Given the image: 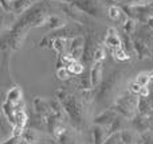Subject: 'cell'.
Listing matches in <instances>:
<instances>
[{"label":"cell","instance_id":"obj_1","mask_svg":"<svg viewBox=\"0 0 153 144\" xmlns=\"http://www.w3.org/2000/svg\"><path fill=\"white\" fill-rule=\"evenodd\" d=\"M61 1L69 3V4L76 7L83 13H89L91 16H100V8L95 0H61Z\"/></svg>","mask_w":153,"mask_h":144},{"label":"cell","instance_id":"obj_2","mask_svg":"<svg viewBox=\"0 0 153 144\" xmlns=\"http://www.w3.org/2000/svg\"><path fill=\"white\" fill-rule=\"evenodd\" d=\"M136 107V101H132V97L130 96H124L121 98H118L116 101V109L118 112H121L125 117L132 119L133 117V110Z\"/></svg>","mask_w":153,"mask_h":144},{"label":"cell","instance_id":"obj_3","mask_svg":"<svg viewBox=\"0 0 153 144\" xmlns=\"http://www.w3.org/2000/svg\"><path fill=\"white\" fill-rule=\"evenodd\" d=\"M59 7H61V10L63 11L67 16H70L74 22H78V23H86L87 22L86 15H85L82 11H79L76 7H74V5L69 4V3L61 1L59 3Z\"/></svg>","mask_w":153,"mask_h":144},{"label":"cell","instance_id":"obj_4","mask_svg":"<svg viewBox=\"0 0 153 144\" xmlns=\"http://www.w3.org/2000/svg\"><path fill=\"white\" fill-rule=\"evenodd\" d=\"M83 46H85V39L82 37H74L70 40L69 45V51L67 53L75 59V61H81L82 53H83Z\"/></svg>","mask_w":153,"mask_h":144},{"label":"cell","instance_id":"obj_5","mask_svg":"<svg viewBox=\"0 0 153 144\" xmlns=\"http://www.w3.org/2000/svg\"><path fill=\"white\" fill-rule=\"evenodd\" d=\"M103 43H105V46L109 47L110 50H113V48H116V47H121V37L118 35L116 28H113V27L108 28V35H106V38L103 39Z\"/></svg>","mask_w":153,"mask_h":144},{"label":"cell","instance_id":"obj_6","mask_svg":"<svg viewBox=\"0 0 153 144\" xmlns=\"http://www.w3.org/2000/svg\"><path fill=\"white\" fill-rule=\"evenodd\" d=\"M133 47H134V53L138 55L140 59H144V58H151V50H149L148 45L143 42L140 39H133Z\"/></svg>","mask_w":153,"mask_h":144},{"label":"cell","instance_id":"obj_7","mask_svg":"<svg viewBox=\"0 0 153 144\" xmlns=\"http://www.w3.org/2000/svg\"><path fill=\"white\" fill-rule=\"evenodd\" d=\"M102 80V62H95L90 69V84L97 86Z\"/></svg>","mask_w":153,"mask_h":144},{"label":"cell","instance_id":"obj_8","mask_svg":"<svg viewBox=\"0 0 153 144\" xmlns=\"http://www.w3.org/2000/svg\"><path fill=\"white\" fill-rule=\"evenodd\" d=\"M34 105H35V110L38 112V115L43 116V117H47V116L51 115V109L50 105L45 101V100L39 98V97H35L34 100Z\"/></svg>","mask_w":153,"mask_h":144},{"label":"cell","instance_id":"obj_9","mask_svg":"<svg viewBox=\"0 0 153 144\" xmlns=\"http://www.w3.org/2000/svg\"><path fill=\"white\" fill-rule=\"evenodd\" d=\"M51 43H53V47L59 53V55L67 54V51H69L70 39H65V38H56V39L51 40Z\"/></svg>","mask_w":153,"mask_h":144},{"label":"cell","instance_id":"obj_10","mask_svg":"<svg viewBox=\"0 0 153 144\" xmlns=\"http://www.w3.org/2000/svg\"><path fill=\"white\" fill-rule=\"evenodd\" d=\"M31 3L28 0H11V11L15 13H22L23 11H27Z\"/></svg>","mask_w":153,"mask_h":144},{"label":"cell","instance_id":"obj_11","mask_svg":"<svg viewBox=\"0 0 153 144\" xmlns=\"http://www.w3.org/2000/svg\"><path fill=\"white\" fill-rule=\"evenodd\" d=\"M116 120V112L113 109H109V110H105L101 116H98L95 119V124L100 125V124H109V123H113Z\"/></svg>","mask_w":153,"mask_h":144},{"label":"cell","instance_id":"obj_12","mask_svg":"<svg viewBox=\"0 0 153 144\" xmlns=\"http://www.w3.org/2000/svg\"><path fill=\"white\" fill-rule=\"evenodd\" d=\"M65 22L62 20L59 16H56V15H51V16H48L47 19H46V23H45V26L47 27V28H50V30H53V31H55V30H58V28H61L62 26H65Z\"/></svg>","mask_w":153,"mask_h":144},{"label":"cell","instance_id":"obj_13","mask_svg":"<svg viewBox=\"0 0 153 144\" xmlns=\"http://www.w3.org/2000/svg\"><path fill=\"white\" fill-rule=\"evenodd\" d=\"M22 100V89L19 86H13L8 90L7 93V101L11 104H15V102L20 101Z\"/></svg>","mask_w":153,"mask_h":144},{"label":"cell","instance_id":"obj_14","mask_svg":"<svg viewBox=\"0 0 153 144\" xmlns=\"http://www.w3.org/2000/svg\"><path fill=\"white\" fill-rule=\"evenodd\" d=\"M121 47L124 48V50L126 51L129 55L134 53V47H133V39L130 38L129 34H126V32H125V34L121 37Z\"/></svg>","mask_w":153,"mask_h":144},{"label":"cell","instance_id":"obj_15","mask_svg":"<svg viewBox=\"0 0 153 144\" xmlns=\"http://www.w3.org/2000/svg\"><path fill=\"white\" fill-rule=\"evenodd\" d=\"M27 121H28V117H27V113L24 112V110L15 112V125L13 127L24 129V127L27 125Z\"/></svg>","mask_w":153,"mask_h":144},{"label":"cell","instance_id":"obj_16","mask_svg":"<svg viewBox=\"0 0 153 144\" xmlns=\"http://www.w3.org/2000/svg\"><path fill=\"white\" fill-rule=\"evenodd\" d=\"M122 15H125V13L122 12V10H121L120 7H117V5H111V7H109V10H108V16L111 19V20L121 22Z\"/></svg>","mask_w":153,"mask_h":144},{"label":"cell","instance_id":"obj_17","mask_svg":"<svg viewBox=\"0 0 153 144\" xmlns=\"http://www.w3.org/2000/svg\"><path fill=\"white\" fill-rule=\"evenodd\" d=\"M110 51H111V54L114 55V58H116L117 61H128V59L130 58V55L122 47H116Z\"/></svg>","mask_w":153,"mask_h":144},{"label":"cell","instance_id":"obj_18","mask_svg":"<svg viewBox=\"0 0 153 144\" xmlns=\"http://www.w3.org/2000/svg\"><path fill=\"white\" fill-rule=\"evenodd\" d=\"M136 82L140 86H148V84L151 82V73H145V72L140 73L137 75V78H136Z\"/></svg>","mask_w":153,"mask_h":144},{"label":"cell","instance_id":"obj_19","mask_svg":"<svg viewBox=\"0 0 153 144\" xmlns=\"http://www.w3.org/2000/svg\"><path fill=\"white\" fill-rule=\"evenodd\" d=\"M93 135H94V144H102L103 143V129L101 125H95L93 129Z\"/></svg>","mask_w":153,"mask_h":144},{"label":"cell","instance_id":"obj_20","mask_svg":"<svg viewBox=\"0 0 153 144\" xmlns=\"http://www.w3.org/2000/svg\"><path fill=\"white\" fill-rule=\"evenodd\" d=\"M67 70L70 72V74H82V72H83V65L81 63V61H75L67 67Z\"/></svg>","mask_w":153,"mask_h":144},{"label":"cell","instance_id":"obj_21","mask_svg":"<svg viewBox=\"0 0 153 144\" xmlns=\"http://www.w3.org/2000/svg\"><path fill=\"white\" fill-rule=\"evenodd\" d=\"M120 142L124 143V144H132L133 142V134L128 129L125 131H121L120 132Z\"/></svg>","mask_w":153,"mask_h":144},{"label":"cell","instance_id":"obj_22","mask_svg":"<svg viewBox=\"0 0 153 144\" xmlns=\"http://www.w3.org/2000/svg\"><path fill=\"white\" fill-rule=\"evenodd\" d=\"M138 110H140L141 115H146V113L149 112V109H151V107H149V102L146 101L144 97H140V100H138V105H137Z\"/></svg>","mask_w":153,"mask_h":144},{"label":"cell","instance_id":"obj_23","mask_svg":"<svg viewBox=\"0 0 153 144\" xmlns=\"http://www.w3.org/2000/svg\"><path fill=\"white\" fill-rule=\"evenodd\" d=\"M122 26H124V30L126 34H132V32H134V30H136V20L128 18Z\"/></svg>","mask_w":153,"mask_h":144},{"label":"cell","instance_id":"obj_24","mask_svg":"<svg viewBox=\"0 0 153 144\" xmlns=\"http://www.w3.org/2000/svg\"><path fill=\"white\" fill-rule=\"evenodd\" d=\"M103 59H105V50L101 47H98L97 50L94 51V54H93V61L95 62H102Z\"/></svg>","mask_w":153,"mask_h":144},{"label":"cell","instance_id":"obj_25","mask_svg":"<svg viewBox=\"0 0 153 144\" xmlns=\"http://www.w3.org/2000/svg\"><path fill=\"white\" fill-rule=\"evenodd\" d=\"M134 125H136V128H137L138 131H145V129L148 128V120L144 119V117H140V119H137V120L134 121Z\"/></svg>","mask_w":153,"mask_h":144},{"label":"cell","instance_id":"obj_26","mask_svg":"<svg viewBox=\"0 0 153 144\" xmlns=\"http://www.w3.org/2000/svg\"><path fill=\"white\" fill-rule=\"evenodd\" d=\"M56 75H58L59 80H67V78L70 77V72L67 70V67L62 66V67H58V70H56Z\"/></svg>","mask_w":153,"mask_h":144},{"label":"cell","instance_id":"obj_27","mask_svg":"<svg viewBox=\"0 0 153 144\" xmlns=\"http://www.w3.org/2000/svg\"><path fill=\"white\" fill-rule=\"evenodd\" d=\"M53 132L55 134V136H56V137H62L65 134H66V128H65V125H62V124L56 123V125L54 127Z\"/></svg>","mask_w":153,"mask_h":144},{"label":"cell","instance_id":"obj_28","mask_svg":"<svg viewBox=\"0 0 153 144\" xmlns=\"http://www.w3.org/2000/svg\"><path fill=\"white\" fill-rule=\"evenodd\" d=\"M141 88H143V86H140L137 82H136V81H134V82H130V84H129V92H130L132 94H137V96H138V93H140V89H141Z\"/></svg>","mask_w":153,"mask_h":144},{"label":"cell","instance_id":"obj_29","mask_svg":"<svg viewBox=\"0 0 153 144\" xmlns=\"http://www.w3.org/2000/svg\"><path fill=\"white\" fill-rule=\"evenodd\" d=\"M120 142V134H114L113 136H110L106 142H103L102 144H117Z\"/></svg>","mask_w":153,"mask_h":144},{"label":"cell","instance_id":"obj_30","mask_svg":"<svg viewBox=\"0 0 153 144\" xmlns=\"http://www.w3.org/2000/svg\"><path fill=\"white\" fill-rule=\"evenodd\" d=\"M0 5L5 12H11V0H0Z\"/></svg>","mask_w":153,"mask_h":144},{"label":"cell","instance_id":"obj_31","mask_svg":"<svg viewBox=\"0 0 153 144\" xmlns=\"http://www.w3.org/2000/svg\"><path fill=\"white\" fill-rule=\"evenodd\" d=\"M138 96H140V97H144V98H146V97L149 96V89H148V86H143V88L140 89V93H138Z\"/></svg>","mask_w":153,"mask_h":144},{"label":"cell","instance_id":"obj_32","mask_svg":"<svg viewBox=\"0 0 153 144\" xmlns=\"http://www.w3.org/2000/svg\"><path fill=\"white\" fill-rule=\"evenodd\" d=\"M19 140H20V137H19V136H11L10 139L7 140V142L1 143V144H18Z\"/></svg>","mask_w":153,"mask_h":144},{"label":"cell","instance_id":"obj_33","mask_svg":"<svg viewBox=\"0 0 153 144\" xmlns=\"http://www.w3.org/2000/svg\"><path fill=\"white\" fill-rule=\"evenodd\" d=\"M148 24H149V27H151V28L153 30V16L148 20Z\"/></svg>","mask_w":153,"mask_h":144},{"label":"cell","instance_id":"obj_34","mask_svg":"<svg viewBox=\"0 0 153 144\" xmlns=\"http://www.w3.org/2000/svg\"><path fill=\"white\" fill-rule=\"evenodd\" d=\"M30 3H36V1H42V0H28Z\"/></svg>","mask_w":153,"mask_h":144}]
</instances>
